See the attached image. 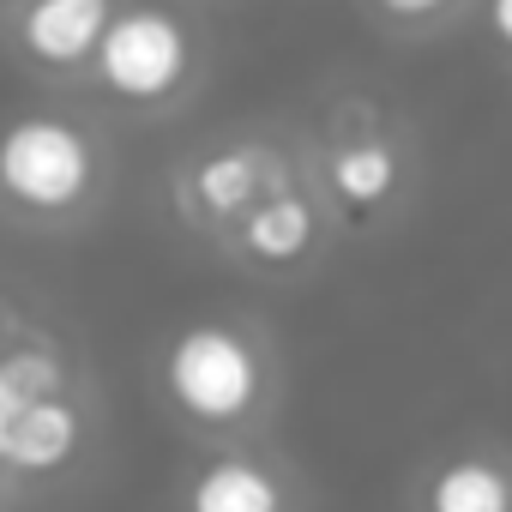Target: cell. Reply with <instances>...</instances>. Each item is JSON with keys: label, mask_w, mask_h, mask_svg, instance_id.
Listing matches in <instances>:
<instances>
[{"label": "cell", "mask_w": 512, "mask_h": 512, "mask_svg": "<svg viewBox=\"0 0 512 512\" xmlns=\"http://www.w3.org/2000/svg\"><path fill=\"white\" fill-rule=\"evenodd\" d=\"M163 392L187 422L235 428L266 398V356L235 326H217V320L187 326L163 356Z\"/></svg>", "instance_id": "6da1fadb"}, {"label": "cell", "mask_w": 512, "mask_h": 512, "mask_svg": "<svg viewBox=\"0 0 512 512\" xmlns=\"http://www.w3.org/2000/svg\"><path fill=\"white\" fill-rule=\"evenodd\" d=\"M91 175H97V157H91V139L55 115H25L0 133V193L25 211H73L85 193H91Z\"/></svg>", "instance_id": "7a4b0ae2"}, {"label": "cell", "mask_w": 512, "mask_h": 512, "mask_svg": "<svg viewBox=\"0 0 512 512\" xmlns=\"http://www.w3.org/2000/svg\"><path fill=\"white\" fill-rule=\"evenodd\" d=\"M193 43L187 25L163 7H127L115 13L103 49H97V79L121 97V103H157L187 79Z\"/></svg>", "instance_id": "3957f363"}, {"label": "cell", "mask_w": 512, "mask_h": 512, "mask_svg": "<svg viewBox=\"0 0 512 512\" xmlns=\"http://www.w3.org/2000/svg\"><path fill=\"white\" fill-rule=\"evenodd\" d=\"M181 512H290V482L253 452H217L193 470Z\"/></svg>", "instance_id": "277c9868"}, {"label": "cell", "mask_w": 512, "mask_h": 512, "mask_svg": "<svg viewBox=\"0 0 512 512\" xmlns=\"http://www.w3.org/2000/svg\"><path fill=\"white\" fill-rule=\"evenodd\" d=\"M109 25H115L109 0H31L19 31L43 67H79L85 55L103 49Z\"/></svg>", "instance_id": "5b68a950"}, {"label": "cell", "mask_w": 512, "mask_h": 512, "mask_svg": "<svg viewBox=\"0 0 512 512\" xmlns=\"http://www.w3.org/2000/svg\"><path fill=\"white\" fill-rule=\"evenodd\" d=\"M79 440H85V416L67 398H37V404H25V416L13 428L7 470L13 476H55V470L73 464Z\"/></svg>", "instance_id": "8992f818"}, {"label": "cell", "mask_w": 512, "mask_h": 512, "mask_svg": "<svg viewBox=\"0 0 512 512\" xmlns=\"http://www.w3.org/2000/svg\"><path fill=\"white\" fill-rule=\"evenodd\" d=\"M422 512H512V464L494 452H458L422 482Z\"/></svg>", "instance_id": "52a82bcc"}, {"label": "cell", "mask_w": 512, "mask_h": 512, "mask_svg": "<svg viewBox=\"0 0 512 512\" xmlns=\"http://www.w3.org/2000/svg\"><path fill=\"white\" fill-rule=\"evenodd\" d=\"M241 247L266 266H296L314 247V205L302 193H272L241 217Z\"/></svg>", "instance_id": "ba28073f"}, {"label": "cell", "mask_w": 512, "mask_h": 512, "mask_svg": "<svg viewBox=\"0 0 512 512\" xmlns=\"http://www.w3.org/2000/svg\"><path fill=\"white\" fill-rule=\"evenodd\" d=\"M260 187H266V157L260 151H217L193 169V199L199 211L211 217H247L253 205H260Z\"/></svg>", "instance_id": "9c48e42d"}, {"label": "cell", "mask_w": 512, "mask_h": 512, "mask_svg": "<svg viewBox=\"0 0 512 512\" xmlns=\"http://www.w3.org/2000/svg\"><path fill=\"white\" fill-rule=\"evenodd\" d=\"M326 181H332V193H338L344 205L374 211V205L392 199V187H398V157H392V145H380V139H356V145L332 151Z\"/></svg>", "instance_id": "30bf717a"}, {"label": "cell", "mask_w": 512, "mask_h": 512, "mask_svg": "<svg viewBox=\"0 0 512 512\" xmlns=\"http://www.w3.org/2000/svg\"><path fill=\"white\" fill-rule=\"evenodd\" d=\"M0 374H7L31 404H37V398H61V380H67L61 356L43 350V344H19V350H7V356H0Z\"/></svg>", "instance_id": "8fae6325"}, {"label": "cell", "mask_w": 512, "mask_h": 512, "mask_svg": "<svg viewBox=\"0 0 512 512\" xmlns=\"http://www.w3.org/2000/svg\"><path fill=\"white\" fill-rule=\"evenodd\" d=\"M25 392L7 380V374H0V464H7V446H13V428H19V416H25Z\"/></svg>", "instance_id": "7c38bea8"}, {"label": "cell", "mask_w": 512, "mask_h": 512, "mask_svg": "<svg viewBox=\"0 0 512 512\" xmlns=\"http://www.w3.org/2000/svg\"><path fill=\"white\" fill-rule=\"evenodd\" d=\"M380 7H386L392 19H428V13L446 7V0H380Z\"/></svg>", "instance_id": "4fadbf2b"}, {"label": "cell", "mask_w": 512, "mask_h": 512, "mask_svg": "<svg viewBox=\"0 0 512 512\" xmlns=\"http://www.w3.org/2000/svg\"><path fill=\"white\" fill-rule=\"evenodd\" d=\"M488 25H494V37L512 49V0H488Z\"/></svg>", "instance_id": "5bb4252c"}]
</instances>
